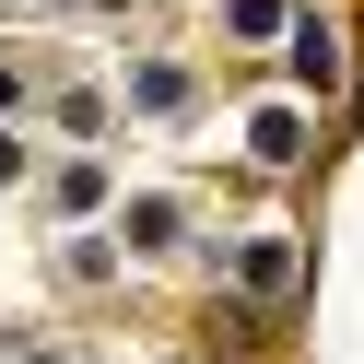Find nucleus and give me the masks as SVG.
Instances as JSON below:
<instances>
[{
  "label": "nucleus",
  "instance_id": "obj_1",
  "mask_svg": "<svg viewBox=\"0 0 364 364\" xmlns=\"http://www.w3.org/2000/svg\"><path fill=\"white\" fill-rule=\"evenodd\" d=\"M294 59H306V82H317V95L341 82V48H329V24H306V48H294Z\"/></svg>",
  "mask_w": 364,
  "mask_h": 364
}]
</instances>
